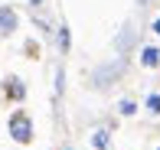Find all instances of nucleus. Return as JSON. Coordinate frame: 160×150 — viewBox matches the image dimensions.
Returning a JSON list of instances; mask_svg holds the SVG:
<instances>
[{
  "instance_id": "nucleus-1",
  "label": "nucleus",
  "mask_w": 160,
  "mask_h": 150,
  "mask_svg": "<svg viewBox=\"0 0 160 150\" xmlns=\"http://www.w3.org/2000/svg\"><path fill=\"white\" fill-rule=\"evenodd\" d=\"M124 69H128V59H114V62L98 65L95 72H92V88H111V85H118L121 75H124Z\"/></svg>"
},
{
  "instance_id": "nucleus-2",
  "label": "nucleus",
  "mask_w": 160,
  "mask_h": 150,
  "mask_svg": "<svg viewBox=\"0 0 160 150\" xmlns=\"http://www.w3.org/2000/svg\"><path fill=\"white\" fill-rule=\"evenodd\" d=\"M7 127H10V137L17 140V144H33V118L26 111H13L10 121H7Z\"/></svg>"
},
{
  "instance_id": "nucleus-3",
  "label": "nucleus",
  "mask_w": 160,
  "mask_h": 150,
  "mask_svg": "<svg viewBox=\"0 0 160 150\" xmlns=\"http://www.w3.org/2000/svg\"><path fill=\"white\" fill-rule=\"evenodd\" d=\"M20 26V17L13 7H0V36H13Z\"/></svg>"
},
{
  "instance_id": "nucleus-4",
  "label": "nucleus",
  "mask_w": 160,
  "mask_h": 150,
  "mask_svg": "<svg viewBox=\"0 0 160 150\" xmlns=\"http://www.w3.org/2000/svg\"><path fill=\"white\" fill-rule=\"evenodd\" d=\"M3 95H7V101H23L26 98V85L20 82L17 75H7L3 78Z\"/></svg>"
},
{
  "instance_id": "nucleus-5",
  "label": "nucleus",
  "mask_w": 160,
  "mask_h": 150,
  "mask_svg": "<svg viewBox=\"0 0 160 150\" xmlns=\"http://www.w3.org/2000/svg\"><path fill=\"white\" fill-rule=\"evenodd\" d=\"M131 42H134V23H124L121 26V36H118V52H124V49H131Z\"/></svg>"
},
{
  "instance_id": "nucleus-6",
  "label": "nucleus",
  "mask_w": 160,
  "mask_h": 150,
  "mask_svg": "<svg viewBox=\"0 0 160 150\" xmlns=\"http://www.w3.org/2000/svg\"><path fill=\"white\" fill-rule=\"evenodd\" d=\"M141 62H144L147 69H157V65H160V49H157V46H144Z\"/></svg>"
},
{
  "instance_id": "nucleus-7",
  "label": "nucleus",
  "mask_w": 160,
  "mask_h": 150,
  "mask_svg": "<svg viewBox=\"0 0 160 150\" xmlns=\"http://www.w3.org/2000/svg\"><path fill=\"white\" fill-rule=\"evenodd\" d=\"M92 144H95L98 150H105L108 147V131H95V134H92Z\"/></svg>"
},
{
  "instance_id": "nucleus-8",
  "label": "nucleus",
  "mask_w": 160,
  "mask_h": 150,
  "mask_svg": "<svg viewBox=\"0 0 160 150\" xmlns=\"http://www.w3.org/2000/svg\"><path fill=\"white\" fill-rule=\"evenodd\" d=\"M23 52L30 56V59H39V46H36L33 39H30V42H26V46H23Z\"/></svg>"
},
{
  "instance_id": "nucleus-9",
  "label": "nucleus",
  "mask_w": 160,
  "mask_h": 150,
  "mask_svg": "<svg viewBox=\"0 0 160 150\" xmlns=\"http://www.w3.org/2000/svg\"><path fill=\"white\" fill-rule=\"evenodd\" d=\"M118 111H121V114H128V118H131V114L137 111V104H134V101H121V104H118Z\"/></svg>"
},
{
  "instance_id": "nucleus-10",
  "label": "nucleus",
  "mask_w": 160,
  "mask_h": 150,
  "mask_svg": "<svg viewBox=\"0 0 160 150\" xmlns=\"http://www.w3.org/2000/svg\"><path fill=\"white\" fill-rule=\"evenodd\" d=\"M147 108L154 114H160V95H147Z\"/></svg>"
},
{
  "instance_id": "nucleus-11",
  "label": "nucleus",
  "mask_w": 160,
  "mask_h": 150,
  "mask_svg": "<svg viewBox=\"0 0 160 150\" xmlns=\"http://www.w3.org/2000/svg\"><path fill=\"white\" fill-rule=\"evenodd\" d=\"M59 46H62V52H69V30L65 26L59 30Z\"/></svg>"
},
{
  "instance_id": "nucleus-12",
  "label": "nucleus",
  "mask_w": 160,
  "mask_h": 150,
  "mask_svg": "<svg viewBox=\"0 0 160 150\" xmlns=\"http://www.w3.org/2000/svg\"><path fill=\"white\" fill-rule=\"evenodd\" d=\"M154 33H157V36H160V20H154Z\"/></svg>"
}]
</instances>
